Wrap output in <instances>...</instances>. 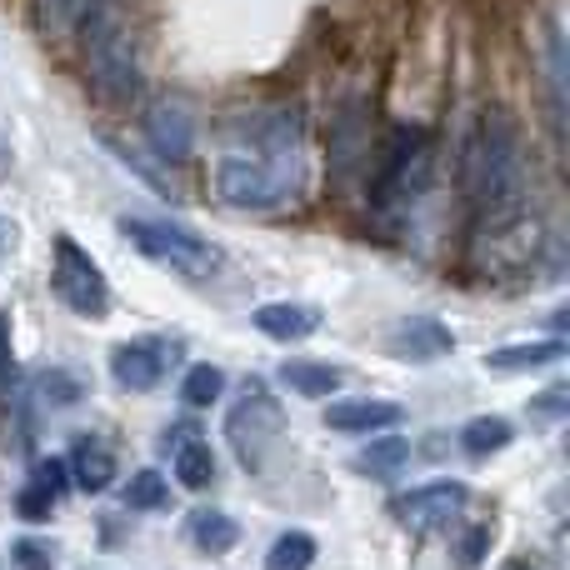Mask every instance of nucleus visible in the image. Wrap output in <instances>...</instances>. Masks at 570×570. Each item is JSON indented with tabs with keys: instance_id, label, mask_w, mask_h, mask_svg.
<instances>
[{
	"instance_id": "nucleus-27",
	"label": "nucleus",
	"mask_w": 570,
	"mask_h": 570,
	"mask_svg": "<svg viewBox=\"0 0 570 570\" xmlns=\"http://www.w3.org/2000/svg\"><path fill=\"white\" fill-rule=\"evenodd\" d=\"M455 566L461 570H475L491 556V525H471V531H461V541H455Z\"/></svg>"
},
{
	"instance_id": "nucleus-8",
	"label": "nucleus",
	"mask_w": 570,
	"mask_h": 570,
	"mask_svg": "<svg viewBox=\"0 0 570 570\" xmlns=\"http://www.w3.org/2000/svg\"><path fill=\"white\" fill-rule=\"evenodd\" d=\"M180 361H186V345H180L176 335H140V341H120L116 351H110V375H116L120 391L146 395V391H156Z\"/></svg>"
},
{
	"instance_id": "nucleus-28",
	"label": "nucleus",
	"mask_w": 570,
	"mask_h": 570,
	"mask_svg": "<svg viewBox=\"0 0 570 570\" xmlns=\"http://www.w3.org/2000/svg\"><path fill=\"white\" fill-rule=\"evenodd\" d=\"M566 405H570V385H551V391L531 395V405H525V411H531L535 421L556 425V421H566Z\"/></svg>"
},
{
	"instance_id": "nucleus-3",
	"label": "nucleus",
	"mask_w": 570,
	"mask_h": 570,
	"mask_svg": "<svg viewBox=\"0 0 570 570\" xmlns=\"http://www.w3.org/2000/svg\"><path fill=\"white\" fill-rule=\"evenodd\" d=\"M86 80L100 100L110 106H130L140 96V60H136V40H130V26L106 6H90L86 20Z\"/></svg>"
},
{
	"instance_id": "nucleus-4",
	"label": "nucleus",
	"mask_w": 570,
	"mask_h": 570,
	"mask_svg": "<svg viewBox=\"0 0 570 570\" xmlns=\"http://www.w3.org/2000/svg\"><path fill=\"white\" fill-rule=\"evenodd\" d=\"M120 236L160 271H176L186 281H210L220 271V246H210L206 236L186 230L180 220H156V216H120Z\"/></svg>"
},
{
	"instance_id": "nucleus-30",
	"label": "nucleus",
	"mask_w": 570,
	"mask_h": 570,
	"mask_svg": "<svg viewBox=\"0 0 570 570\" xmlns=\"http://www.w3.org/2000/svg\"><path fill=\"white\" fill-rule=\"evenodd\" d=\"M501 570H535V566H525V561H505Z\"/></svg>"
},
{
	"instance_id": "nucleus-13",
	"label": "nucleus",
	"mask_w": 570,
	"mask_h": 570,
	"mask_svg": "<svg viewBox=\"0 0 570 570\" xmlns=\"http://www.w3.org/2000/svg\"><path fill=\"white\" fill-rule=\"evenodd\" d=\"M281 385L295 395H305V401H331L335 391L345 385V365H331V361H301V355H291V361H281Z\"/></svg>"
},
{
	"instance_id": "nucleus-24",
	"label": "nucleus",
	"mask_w": 570,
	"mask_h": 570,
	"mask_svg": "<svg viewBox=\"0 0 570 570\" xmlns=\"http://www.w3.org/2000/svg\"><path fill=\"white\" fill-rule=\"evenodd\" d=\"M36 391H40V401H46V405H76L80 395H86V385L76 381V371H66V365H50V371H40Z\"/></svg>"
},
{
	"instance_id": "nucleus-19",
	"label": "nucleus",
	"mask_w": 570,
	"mask_h": 570,
	"mask_svg": "<svg viewBox=\"0 0 570 570\" xmlns=\"http://www.w3.org/2000/svg\"><path fill=\"white\" fill-rule=\"evenodd\" d=\"M170 471H176V481L186 491H210L216 485V451L206 441H180L170 451Z\"/></svg>"
},
{
	"instance_id": "nucleus-18",
	"label": "nucleus",
	"mask_w": 570,
	"mask_h": 570,
	"mask_svg": "<svg viewBox=\"0 0 570 570\" xmlns=\"http://www.w3.org/2000/svg\"><path fill=\"white\" fill-rule=\"evenodd\" d=\"M405 465H411V441H405V435H385V441H371L361 455H355V471L371 475V481H395Z\"/></svg>"
},
{
	"instance_id": "nucleus-12",
	"label": "nucleus",
	"mask_w": 570,
	"mask_h": 570,
	"mask_svg": "<svg viewBox=\"0 0 570 570\" xmlns=\"http://www.w3.org/2000/svg\"><path fill=\"white\" fill-rule=\"evenodd\" d=\"M401 421H405V405L371 401V395H361V401H331V405H325V425H331V431H341V435L395 431Z\"/></svg>"
},
{
	"instance_id": "nucleus-29",
	"label": "nucleus",
	"mask_w": 570,
	"mask_h": 570,
	"mask_svg": "<svg viewBox=\"0 0 570 570\" xmlns=\"http://www.w3.org/2000/svg\"><path fill=\"white\" fill-rule=\"evenodd\" d=\"M30 481H40V485H46V491H50V495H56V501H60V495L70 491L66 455H40V461H36V475H30Z\"/></svg>"
},
{
	"instance_id": "nucleus-5",
	"label": "nucleus",
	"mask_w": 570,
	"mask_h": 570,
	"mask_svg": "<svg viewBox=\"0 0 570 570\" xmlns=\"http://www.w3.org/2000/svg\"><path fill=\"white\" fill-rule=\"evenodd\" d=\"M425 186H431V136H425L421 126H411L385 150L371 200L381 216H405V210L425 196Z\"/></svg>"
},
{
	"instance_id": "nucleus-25",
	"label": "nucleus",
	"mask_w": 570,
	"mask_h": 570,
	"mask_svg": "<svg viewBox=\"0 0 570 570\" xmlns=\"http://www.w3.org/2000/svg\"><path fill=\"white\" fill-rule=\"evenodd\" d=\"M16 515H20V521H30V525L50 521V515H56V495H50L40 481H26V485H20V495H16Z\"/></svg>"
},
{
	"instance_id": "nucleus-9",
	"label": "nucleus",
	"mask_w": 570,
	"mask_h": 570,
	"mask_svg": "<svg viewBox=\"0 0 570 570\" xmlns=\"http://www.w3.org/2000/svg\"><path fill=\"white\" fill-rule=\"evenodd\" d=\"M465 501H471V485L465 481H425V485H411L405 495H395L391 511L405 531L431 535L441 525H451L465 511Z\"/></svg>"
},
{
	"instance_id": "nucleus-14",
	"label": "nucleus",
	"mask_w": 570,
	"mask_h": 570,
	"mask_svg": "<svg viewBox=\"0 0 570 570\" xmlns=\"http://www.w3.org/2000/svg\"><path fill=\"white\" fill-rule=\"evenodd\" d=\"M250 325H256L261 335H271V341H305V335L321 331V311L301 305V301H271L250 315Z\"/></svg>"
},
{
	"instance_id": "nucleus-15",
	"label": "nucleus",
	"mask_w": 570,
	"mask_h": 570,
	"mask_svg": "<svg viewBox=\"0 0 570 570\" xmlns=\"http://www.w3.org/2000/svg\"><path fill=\"white\" fill-rule=\"evenodd\" d=\"M66 471H70V485H80L86 495H100L116 481V455H110L96 435H80L66 455Z\"/></svg>"
},
{
	"instance_id": "nucleus-1",
	"label": "nucleus",
	"mask_w": 570,
	"mask_h": 570,
	"mask_svg": "<svg viewBox=\"0 0 570 570\" xmlns=\"http://www.w3.org/2000/svg\"><path fill=\"white\" fill-rule=\"evenodd\" d=\"M305 186V110L281 106L250 120V150H226L210 190L230 210H285Z\"/></svg>"
},
{
	"instance_id": "nucleus-11",
	"label": "nucleus",
	"mask_w": 570,
	"mask_h": 570,
	"mask_svg": "<svg viewBox=\"0 0 570 570\" xmlns=\"http://www.w3.org/2000/svg\"><path fill=\"white\" fill-rule=\"evenodd\" d=\"M146 140L160 160H186L196 150V120H190L186 100H156L146 110Z\"/></svg>"
},
{
	"instance_id": "nucleus-7",
	"label": "nucleus",
	"mask_w": 570,
	"mask_h": 570,
	"mask_svg": "<svg viewBox=\"0 0 570 570\" xmlns=\"http://www.w3.org/2000/svg\"><path fill=\"white\" fill-rule=\"evenodd\" d=\"M281 425L285 421H281L276 395L266 391V381L250 375L246 395H240V401L230 405V415H226V441L236 445V455H240L246 471H261V465H266V445L281 435Z\"/></svg>"
},
{
	"instance_id": "nucleus-6",
	"label": "nucleus",
	"mask_w": 570,
	"mask_h": 570,
	"mask_svg": "<svg viewBox=\"0 0 570 570\" xmlns=\"http://www.w3.org/2000/svg\"><path fill=\"white\" fill-rule=\"evenodd\" d=\"M50 291L60 295V305L86 321H106L110 315V281L106 271L90 261V250L70 236H56V261H50Z\"/></svg>"
},
{
	"instance_id": "nucleus-16",
	"label": "nucleus",
	"mask_w": 570,
	"mask_h": 570,
	"mask_svg": "<svg viewBox=\"0 0 570 570\" xmlns=\"http://www.w3.org/2000/svg\"><path fill=\"white\" fill-rule=\"evenodd\" d=\"M186 535H190V546H196L200 556H226V551H236L240 546V525L230 521L226 511H216V505H206V511L190 515Z\"/></svg>"
},
{
	"instance_id": "nucleus-21",
	"label": "nucleus",
	"mask_w": 570,
	"mask_h": 570,
	"mask_svg": "<svg viewBox=\"0 0 570 570\" xmlns=\"http://www.w3.org/2000/svg\"><path fill=\"white\" fill-rule=\"evenodd\" d=\"M226 395V371L210 361L200 365H186V381H180V401L190 405V411H210V405Z\"/></svg>"
},
{
	"instance_id": "nucleus-17",
	"label": "nucleus",
	"mask_w": 570,
	"mask_h": 570,
	"mask_svg": "<svg viewBox=\"0 0 570 570\" xmlns=\"http://www.w3.org/2000/svg\"><path fill=\"white\" fill-rule=\"evenodd\" d=\"M566 355V341H521V345H501V351H485V371H535V365H556Z\"/></svg>"
},
{
	"instance_id": "nucleus-20",
	"label": "nucleus",
	"mask_w": 570,
	"mask_h": 570,
	"mask_svg": "<svg viewBox=\"0 0 570 570\" xmlns=\"http://www.w3.org/2000/svg\"><path fill=\"white\" fill-rule=\"evenodd\" d=\"M511 441H515V425L505 421V415H475V421L461 425V451L475 455V461H485V455L505 451Z\"/></svg>"
},
{
	"instance_id": "nucleus-23",
	"label": "nucleus",
	"mask_w": 570,
	"mask_h": 570,
	"mask_svg": "<svg viewBox=\"0 0 570 570\" xmlns=\"http://www.w3.org/2000/svg\"><path fill=\"white\" fill-rule=\"evenodd\" d=\"M315 566V535L311 531H285L266 551V570H311Z\"/></svg>"
},
{
	"instance_id": "nucleus-2",
	"label": "nucleus",
	"mask_w": 570,
	"mask_h": 570,
	"mask_svg": "<svg viewBox=\"0 0 570 570\" xmlns=\"http://www.w3.org/2000/svg\"><path fill=\"white\" fill-rule=\"evenodd\" d=\"M461 190L481 230H511L525 216V156L511 110L485 106L461 140Z\"/></svg>"
},
{
	"instance_id": "nucleus-22",
	"label": "nucleus",
	"mask_w": 570,
	"mask_h": 570,
	"mask_svg": "<svg viewBox=\"0 0 570 570\" xmlns=\"http://www.w3.org/2000/svg\"><path fill=\"white\" fill-rule=\"evenodd\" d=\"M120 501H126V511H166L170 481L160 471H136L126 485H120Z\"/></svg>"
},
{
	"instance_id": "nucleus-26",
	"label": "nucleus",
	"mask_w": 570,
	"mask_h": 570,
	"mask_svg": "<svg viewBox=\"0 0 570 570\" xmlns=\"http://www.w3.org/2000/svg\"><path fill=\"white\" fill-rule=\"evenodd\" d=\"M10 561L20 570H56V546L40 541V535H20V541L10 546Z\"/></svg>"
},
{
	"instance_id": "nucleus-10",
	"label": "nucleus",
	"mask_w": 570,
	"mask_h": 570,
	"mask_svg": "<svg viewBox=\"0 0 570 570\" xmlns=\"http://www.w3.org/2000/svg\"><path fill=\"white\" fill-rule=\"evenodd\" d=\"M385 351L405 365H431V361H445L455 351V335L451 325H441L435 315H405L385 331Z\"/></svg>"
}]
</instances>
